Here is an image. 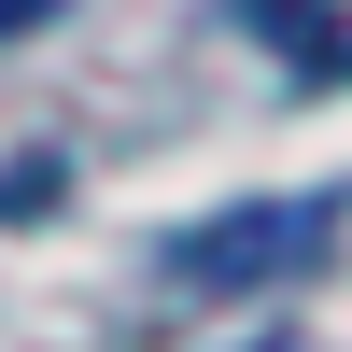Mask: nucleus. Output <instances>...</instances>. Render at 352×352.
<instances>
[{
    "mask_svg": "<svg viewBox=\"0 0 352 352\" xmlns=\"http://www.w3.org/2000/svg\"><path fill=\"white\" fill-rule=\"evenodd\" d=\"M324 254H338V197H240V212L169 240V282L184 296H254V282H296Z\"/></svg>",
    "mask_w": 352,
    "mask_h": 352,
    "instance_id": "obj_1",
    "label": "nucleus"
},
{
    "mask_svg": "<svg viewBox=\"0 0 352 352\" xmlns=\"http://www.w3.org/2000/svg\"><path fill=\"white\" fill-rule=\"evenodd\" d=\"M28 14H56V0H0V28H28Z\"/></svg>",
    "mask_w": 352,
    "mask_h": 352,
    "instance_id": "obj_2",
    "label": "nucleus"
}]
</instances>
